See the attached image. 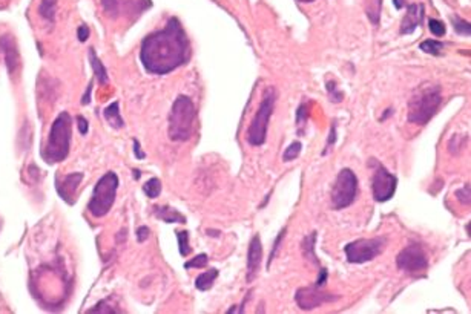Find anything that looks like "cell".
Segmentation results:
<instances>
[{
	"label": "cell",
	"instance_id": "cell-6",
	"mask_svg": "<svg viewBox=\"0 0 471 314\" xmlns=\"http://www.w3.org/2000/svg\"><path fill=\"white\" fill-rule=\"evenodd\" d=\"M275 100H276L275 89L267 88L265 95H262L258 112H256V115L252 120L251 126H249V130H247V141L251 143L252 146H261V144L266 143L269 120H270V115H272V112H273Z\"/></svg>",
	"mask_w": 471,
	"mask_h": 314
},
{
	"label": "cell",
	"instance_id": "cell-22",
	"mask_svg": "<svg viewBox=\"0 0 471 314\" xmlns=\"http://www.w3.org/2000/svg\"><path fill=\"white\" fill-rule=\"evenodd\" d=\"M55 6H57V0H41L39 12L41 17H45L50 22H54L55 16Z\"/></svg>",
	"mask_w": 471,
	"mask_h": 314
},
{
	"label": "cell",
	"instance_id": "cell-24",
	"mask_svg": "<svg viewBox=\"0 0 471 314\" xmlns=\"http://www.w3.org/2000/svg\"><path fill=\"white\" fill-rule=\"evenodd\" d=\"M177 239H178V250L182 256H189L191 255V246H189V232H177Z\"/></svg>",
	"mask_w": 471,
	"mask_h": 314
},
{
	"label": "cell",
	"instance_id": "cell-11",
	"mask_svg": "<svg viewBox=\"0 0 471 314\" xmlns=\"http://www.w3.org/2000/svg\"><path fill=\"white\" fill-rule=\"evenodd\" d=\"M398 178L385 169L384 166L378 164L375 175L372 179V190L373 198L378 202H387L393 198L394 192H396Z\"/></svg>",
	"mask_w": 471,
	"mask_h": 314
},
{
	"label": "cell",
	"instance_id": "cell-16",
	"mask_svg": "<svg viewBox=\"0 0 471 314\" xmlns=\"http://www.w3.org/2000/svg\"><path fill=\"white\" fill-rule=\"evenodd\" d=\"M0 51L6 54V65H8V71L12 74L16 72V66L19 65V55L17 51L12 48V40L10 36H5L0 40Z\"/></svg>",
	"mask_w": 471,
	"mask_h": 314
},
{
	"label": "cell",
	"instance_id": "cell-14",
	"mask_svg": "<svg viewBox=\"0 0 471 314\" xmlns=\"http://www.w3.org/2000/svg\"><path fill=\"white\" fill-rule=\"evenodd\" d=\"M83 173H69L64 179H61V183H57V192L60 195L61 199H65L68 204H74L77 198H75V192H77V188L81 183L83 179Z\"/></svg>",
	"mask_w": 471,
	"mask_h": 314
},
{
	"label": "cell",
	"instance_id": "cell-28",
	"mask_svg": "<svg viewBox=\"0 0 471 314\" xmlns=\"http://www.w3.org/2000/svg\"><path fill=\"white\" fill-rule=\"evenodd\" d=\"M428 28H430V31L433 36L436 37H441V36H444L445 34V25L439 22V20H436V19H430L428 20Z\"/></svg>",
	"mask_w": 471,
	"mask_h": 314
},
{
	"label": "cell",
	"instance_id": "cell-25",
	"mask_svg": "<svg viewBox=\"0 0 471 314\" xmlns=\"http://www.w3.org/2000/svg\"><path fill=\"white\" fill-rule=\"evenodd\" d=\"M421 50L427 54L439 55L442 50H444V45H442L438 40H425L421 43Z\"/></svg>",
	"mask_w": 471,
	"mask_h": 314
},
{
	"label": "cell",
	"instance_id": "cell-21",
	"mask_svg": "<svg viewBox=\"0 0 471 314\" xmlns=\"http://www.w3.org/2000/svg\"><path fill=\"white\" fill-rule=\"evenodd\" d=\"M315 244H316V232H311L309 236L304 238L302 253L304 256H306V259H310L311 262L320 265V261L316 259V255H315Z\"/></svg>",
	"mask_w": 471,
	"mask_h": 314
},
{
	"label": "cell",
	"instance_id": "cell-7",
	"mask_svg": "<svg viewBox=\"0 0 471 314\" xmlns=\"http://www.w3.org/2000/svg\"><path fill=\"white\" fill-rule=\"evenodd\" d=\"M358 195V178L355 172L350 169H343L336 177L334 187H331V207L334 210H343L350 207L356 199Z\"/></svg>",
	"mask_w": 471,
	"mask_h": 314
},
{
	"label": "cell",
	"instance_id": "cell-31",
	"mask_svg": "<svg viewBox=\"0 0 471 314\" xmlns=\"http://www.w3.org/2000/svg\"><path fill=\"white\" fill-rule=\"evenodd\" d=\"M453 22H454V28L461 34H467V36H470V23L468 22H463V20H459V19H454Z\"/></svg>",
	"mask_w": 471,
	"mask_h": 314
},
{
	"label": "cell",
	"instance_id": "cell-36",
	"mask_svg": "<svg viewBox=\"0 0 471 314\" xmlns=\"http://www.w3.org/2000/svg\"><path fill=\"white\" fill-rule=\"evenodd\" d=\"M77 36H79V40H80V41H86V40H88L89 30H88V26H86V25H81V26L79 28Z\"/></svg>",
	"mask_w": 471,
	"mask_h": 314
},
{
	"label": "cell",
	"instance_id": "cell-3",
	"mask_svg": "<svg viewBox=\"0 0 471 314\" xmlns=\"http://www.w3.org/2000/svg\"><path fill=\"white\" fill-rule=\"evenodd\" d=\"M441 103L442 94L438 85H422L408 103V121L421 126L427 124L438 112Z\"/></svg>",
	"mask_w": 471,
	"mask_h": 314
},
{
	"label": "cell",
	"instance_id": "cell-15",
	"mask_svg": "<svg viewBox=\"0 0 471 314\" xmlns=\"http://www.w3.org/2000/svg\"><path fill=\"white\" fill-rule=\"evenodd\" d=\"M424 5L413 3L407 6V14L401 25V34H413V31L422 23L424 20Z\"/></svg>",
	"mask_w": 471,
	"mask_h": 314
},
{
	"label": "cell",
	"instance_id": "cell-2",
	"mask_svg": "<svg viewBox=\"0 0 471 314\" xmlns=\"http://www.w3.org/2000/svg\"><path fill=\"white\" fill-rule=\"evenodd\" d=\"M73 138V118L68 112H61L51 126L50 137H48L46 146L41 150L48 164H55L64 161L68 157L69 148H71Z\"/></svg>",
	"mask_w": 471,
	"mask_h": 314
},
{
	"label": "cell",
	"instance_id": "cell-17",
	"mask_svg": "<svg viewBox=\"0 0 471 314\" xmlns=\"http://www.w3.org/2000/svg\"><path fill=\"white\" fill-rule=\"evenodd\" d=\"M157 218H160L162 221L168 222V224H172V222H178V224H186V216L180 213L177 208L174 207H155L154 210Z\"/></svg>",
	"mask_w": 471,
	"mask_h": 314
},
{
	"label": "cell",
	"instance_id": "cell-33",
	"mask_svg": "<svg viewBox=\"0 0 471 314\" xmlns=\"http://www.w3.org/2000/svg\"><path fill=\"white\" fill-rule=\"evenodd\" d=\"M148 238H149V228L146 226L138 227V230H137V241L138 242H144Z\"/></svg>",
	"mask_w": 471,
	"mask_h": 314
},
{
	"label": "cell",
	"instance_id": "cell-23",
	"mask_svg": "<svg viewBox=\"0 0 471 314\" xmlns=\"http://www.w3.org/2000/svg\"><path fill=\"white\" fill-rule=\"evenodd\" d=\"M143 192L146 193L149 198L155 199L162 192V181L158 178H151L148 183L143 186Z\"/></svg>",
	"mask_w": 471,
	"mask_h": 314
},
{
	"label": "cell",
	"instance_id": "cell-32",
	"mask_svg": "<svg viewBox=\"0 0 471 314\" xmlns=\"http://www.w3.org/2000/svg\"><path fill=\"white\" fill-rule=\"evenodd\" d=\"M327 89H329V94H330V100H334L335 103H339V101L343 100V94H341V92H338L336 86L334 85V83H329Z\"/></svg>",
	"mask_w": 471,
	"mask_h": 314
},
{
	"label": "cell",
	"instance_id": "cell-27",
	"mask_svg": "<svg viewBox=\"0 0 471 314\" xmlns=\"http://www.w3.org/2000/svg\"><path fill=\"white\" fill-rule=\"evenodd\" d=\"M207 261H209V257H207V255L202 253V255H198L197 257H193L192 261L186 262V264H184V268H186V270H188V268H192V267H197V268H204L206 265H207Z\"/></svg>",
	"mask_w": 471,
	"mask_h": 314
},
{
	"label": "cell",
	"instance_id": "cell-29",
	"mask_svg": "<svg viewBox=\"0 0 471 314\" xmlns=\"http://www.w3.org/2000/svg\"><path fill=\"white\" fill-rule=\"evenodd\" d=\"M456 197H458V199L461 201V204L470 206V184L467 183L461 188V190L456 192Z\"/></svg>",
	"mask_w": 471,
	"mask_h": 314
},
{
	"label": "cell",
	"instance_id": "cell-12",
	"mask_svg": "<svg viewBox=\"0 0 471 314\" xmlns=\"http://www.w3.org/2000/svg\"><path fill=\"white\" fill-rule=\"evenodd\" d=\"M338 296L330 295V293H324L320 290V287H302L296 291L295 295V301L300 306L301 310L304 311H310V310H315L318 306H321L327 302H334L338 301Z\"/></svg>",
	"mask_w": 471,
	"mask_h": 314
},
{
	"label": "cell",
	"instance_id": "cell-20",
	"mask_svg": "<svg viewBox=\"0 0 471 314\" xmlns=\"http://www.w3.org/2000/svg\"><path fill=\"white\" fill-rule=\"evenodd\" d=\"M89 60H91V66L94 69V74L97 77V80H99L100 85H105V83H108L106 69H105V66H103V63L99 60V57H97L94 48L89 50Z\"/></svg>",
	"mask_w": 471,
	"mask_h": 314
},
{
	"label": "cell",
	"instance_id": "cell-18",
	"mask_svg": "<svg viewBox=\"0 0 471 314\" xmlns=\"http://www.w3.org/2000/svg\"><path fill=\"white\" fill-rule=\"evenodd\" d=\"M218 277V270L217 268H209L204 273L200 275L195 279V287L200 291H207L213 287V282H215V279Z\"/></svg>",
	"mask_w": 471,
	"mask_h": 314
},
{
	"label": "cell",
	"instance_id": "cell-13",
	"mask_svg": "<svg viewBox=\"0 0 471 314\" xmlns=\"http://www.w3.org/2000/svg\"><path fill=\"white\" fill-rule=\"evenodd\" d=\"M261 259H262L261 238L258 235H255L251 244H249L247 251V281H253L255 276L258 275Z\"/></svg>",
	"mask_w": 471,
	"mask_h": 314
},
{
	"label": "cell",
	"instance_id": "cell-30",
	"mask_svg": "<svg viewBox=\"0 0 471 314\" xmlns=\"http://www.w3.org/2000/svg\"><path fill=\"white\" fill-rule=\"evenodd\" d=\"M284 235H286V228H282V230H281V232H280V235H278V238H276V239H275V244H273V250H272V253H270V257H269V262H267V268H270V264H272V261H273V257H275V253H276V250H278V247H280V242L282 241V238H284Z\"/></svg>",
	"mask_w": 471,
	"mask_h": 314
},
{
	"label": "cell",
	"instance_id": "cell-10",
	"mask_svg": "<svg viewBox=\"0 0 471 314\" xmlns=\"http://www.w3.org/2000/svg\"><path fill=\"white\" fill-rule=\"evenodd\" d=\"M103 10L110 19L137 17L151 6V0H102Z\"/></svg>",
	"mask_w": 471,
	"mask_h": 314
},
{
	"label": "cell",
	"instance_id": "cell-8",
	"mask_svg": "<svg viewBox=\"0 0 471 314\" xmlns=\"http://www.w3.org/2000/svg\"><path fill=\"white\" fill-rule=\"evenodd\" d=\"M387 247V239L384 238H370V239H356L344 247L345 257L350 264H364L373 261L381 255Z\"/></svg>",
	"mask_w": 471,
	"mask_h": 314
},
{
	"label": "cell",
	"instance_id": "cell-9",
	"mask_svg": "<svg viewBox=\"0 0 471 314\" xmlns=\"http://www.w3.org/2000/svg\"><path fill=\"white\" fill-rule=\"evenodd\" d=\"M396 264L401 270L405 271V273L418 276L427 271L428 257L425 255L424 248H422L419 244H412V246H407L398 255Z\"/></svg>",
	"mask_w": 471,
	"mask_h": 314
},
{
	"label": "cell",
	"instance_id": "cell-4",
	"mask_svg": "<svg viewBox=\"0 0 471 314\" xmlns=\"http://www.w3.org/2000/svg\"><path fill=\"white\" fill-rule=\"evenodd\" d=\"M197 110L192 100L186 95H180L172 104L169 114V138L172 141H186L192 137L195 126Z\"/></svg>",
	"mask_w": 471,
	"mask_h": 314
},
{
	"label": "cell",
	"instance_id": "cell-35",
	"mask_svg": "<svg viewBox=\"0 0 471 314\" xmlns=\"http://www.w3.org/2000/svg\"><path fill=\"white\" fill-rule=\"evenodd\" d=\"M77 126H79V132L81 135H86V132H88V121H86V118H83V117H77Z\"/></svg>",
	"mask_w": 471,
	"mask_h": 314
},
{
	"label": "cell",
	"instance_id": "cell-5",
	"mask_svg": "<svg viewBox=\"0 0 471 314\" xmlns=\"http://www.w3.org/2000/svg\"><path fill=\"white\" fill-rule=\"evenodd\" d=\"M117 188H119V177L114 172L105 173V175L97 181L93 198L88 204V212L94 218H102V216L110 212V208H113L115 202Z\"/></svg>",
	"mask_w": 471,
	"mask_h": 314
},
{
	"label": "cell",
	"instance_id": "cell-19",
	"mask_svg": "<svg viewBox=\"0 0 471 314\" xmlns=\"http://www.w3.org/2000/svg\"><path fill=\"white\" fill-rule=\"evenodd\" d=\"M105 118H106V121L113 126V128H115V129L123 128L124 121L120 115L119 101H114L113 104H109V106L105 109Z\"/></svg>",
	"mask_w": 471,
	"mask_h": 314
},
{
	"label": "cell",
	"instance_id": "cell-37",
	"mask_svg": "<svg viewBox=\"0 0 471 314\" xmlns=\"http://www.w3.org/2000/svg\"><path fill=\"white\" fill-rule=\"evenodd\" d=\"M134 153H135V157H137L138 159H143V158H144V153H143L142 149H140V143H138L137 139H134Z\"/></svg>",
	"mask_w": 471,
	"mask_h": 314
},
{
	"label": "cell",
	"instance_id": "cell-26",
	"mask_svg": "<svg viewBox=\"0 0 471 314\" xmlns=\"http://www.w3.org/2000/svg\"><path fill=\"white\" fill-rule=\"evenodd\" d=\"M301 149H302V146L300 141H295L289 146V148L284 150L282 153V159L284 161H292V159L298 158L300 157V153H301Z\"/></svg>",
	"mask_w": 471,
	"mask_h": 314
},
{
	"label": "cell",
	"instance_id": "cell-34",
	"mask_svg": "<svg viewBox=\"0 0 471 314\" xmlns=\"http://www.w3.org/2000/svg\"><path fill=\"white\" fill-rule=\"evenodd\" d=\"M327 277H329V273H327V270H325V268H321L320 270V276H318V279H316V282H315V285H316V287H324V284H325V281H327Z\"/></svg>",
	"mask_w": 471,
	"mask_h": 314
},
{
	"label": "cell",
	"instance_id": "cell-38",
	"mask_svg": "<svg viewBox=\"0 0 471 314\" xmlns=\"http://www.w3.org/2000/svg\"><path fill=\"white\" fill-rule=\"evenodd\" d=\"M298 2H301V3H311V2H315V0H298Z\"/></svg>",
	"mask_w": 471,
	"mask_h": 314
},
{
	"label": "cell",
	"instance_id": "cell-1",
	"mask_svg": "<svg viewBox=\"0 0 471 314\" xmlns=\"http://www.w3.org/2000/svg\"><path fill=\"white\" fill-rule=\"evenodd\" d=\"M191 59V45L180 20L169 19L162 31L143 40L140 60L144 69L154 75H166L186 65Z\"/></svg>",
	"mask_w": 471,
	"mask_h": 314
}]
</instances>
